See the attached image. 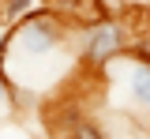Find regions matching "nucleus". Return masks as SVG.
Instances as JSON below:
<instances>
[{
	"label": "nucleus",
	"instance_id": "7",
	"mask_svg": "<svg viewBox=\"0 0 150 139\" xmlns=\"http://www.w3.org/2000/svg\"><path fill=\"white\" fill-rule=\"evenodd\" d=\"M11 101H15V87H11V83L0 75V120L11 113Z\"/></svg>",
	"mask_w": 150,
	"mask_h": 139
},
{
	"label": "nucleus",
	"instance_id": "6",
	"mask_svg": "<svg viewBox=\"0 0 150 139\" xmlns=\"http://www.w3.org/2000/svg\"><path fill=\"white\" fill-rule=\"evenodd\" d=\"M30 8H34V0H4V19H23V15H30Z\"/></svg>",
	"mask_w": 150,
	"mask_h": 139
},
{
	"label": "nucleus",
	"instance_id": "5",
	"mask_svg": "<svg viewBox=\"0 0 150 139\" xmlns=\"http://www.w3.org/2000/svg\"><path fill=\"white\" fill-rule=\"evenodd\" d=\"M94 117H98V124H101L105 139H150V128H143L139 120L124 117V113H112V109H98Z\"/></svg>",
	"mask_w": 150,
	"mask_h": 139
},
{
	"label": "nucleus",
	"instance_id": "4",
	"mask_svg": "<svg viewBox=\"0 0 150 139\" xmlns=\"http://www.w3.org/2000/svg\"><path fill=\"white\" fill-rule=\"evenodd\" d=\"M49 11H53L64 26H79V30L105 19L101 8H98V0H49Z\"/></svg>",
	"mask_w": 150,
	"mask_h": 139
},
{
	"label": "nucleus",
	"instance_id": "1",
	"mask_svg": "<svg viewBox=\"0 0 150 139\" xmlns=\"http://www.w3.org/2000/svg\"><path fill=\"white\" fill-rule=\"evenodd\" d=\"M64 45H68V26L53 11H30L19 19V26L4 45V68H15L26 79L23 87H38L41 68H49V60Z\"/></svg>",
	"mask_w": 150,
	"mask_h": 139
},
{
	"label": "nucleus",
	"instance_id": "2",
	"mask_svg": "<svg viewBox=\"0 0 150 139\" xmlns=\"http://www.w3.org/2000/svg\"><path fill=\"white\" fill-rule=\"evenodd\" d=\"M98 75L105 87V109L124 113V117L139 120L143 128H150V64H143L124 49V57L105 64Z\"/></svg>",
	"mask_w": 150,
	"mask_h": 139
},
{
	"label": "nucleus",
	"instance_id": "3",
	"mask_svg": "<svg viewBox=\"0 0 150 139\" xmlns=\"http://www.w3.org/2000/svg\"><path fill=\"white\" fill-rule=\"evenodd\" d=\"M124 49H128V26L120 19H101L79 30V57L75 60L90 72H101L105 64L124 57Z\"/></svg>",
	"mask_w": 150,
	"mask_h": 139
}]
</instances>
